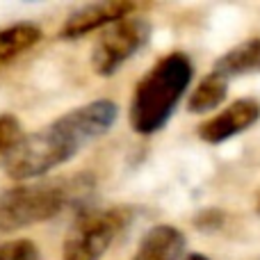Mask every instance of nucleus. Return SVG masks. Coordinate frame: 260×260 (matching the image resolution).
<instances>
[{
    "instance_id": "1",
    "label": "nucleus",
    "mask_w": 260,
    "mask_h": 260,
    "mask_svg": "<svg viewBox=\"0 0 260 260\" xmlns=\"http://www.w3.org/2000/svg\"><path fill=\"white\" fill-rule=\"evenodd\" d=\"M117 117V103L108 99L69 110L48 126L18 139L16 146L5 155V171L18 183L41 178L55 167L76 157L87 144L103 137L114 126Z\"/></svg>"
},
{
    "instance_id": "2",
    "label": "nucleus",
    "mask_w": 260,
    "mask_h": 260,
    "mask_svg": "<svg viewBox=\"0 0 260 260\" xmlns=\"http://www.w3.org/2000/svg\"><path fill=\"white\" fill-rule=\"evenodd\" d=\"M192 76L194 67L185 53H169L157 59L133 91L128 110L130 128L146 137L165 128L183 101Z\"/></svg>"
},
{
    "instance_id": "3",
    "label": "nucleus",
    "mask_w": 260,
    "mask_h": 260,
    "mask_svg": "<svg viewBox=\"0 0 260 260\" xmlns=\"http://www.w3.org/2000/svg\"><path fill=\"white\" fill-rule=\"evenodd\" d=\"M94 180L85 174L39 183H18L0 192V233H16L53 219L67 206L91 189Z\"/></svg>"
},
{
    "instance_id": "4",
    "label": "nucleus",
    "mask_w": 260,
    "mask_h": 260,
    "mask_svg": "<svg viewBox=\"0 0 260 260\" xmlns=\"http://www.w3.org/2000/svg\"><path fill=\"white\" fill-rule=\"evenodd\" d=\"M128 208H99L76 217L62 244V260H103L130 224Z\"/></svg>"
},
{
    "instance_id": "5",
    "label": "nucleus",
    "mask_w": 260,
    "mask_h": 260,
    "mask_svg": "<svg viewBox=\"0 0 260 260\" xmlns=\"http://www.w3.org/2000/svg\"><path fill=\"white\" fill-rule=\"evenodd\" d=\"M151 39V25L144 18L128 16L110 25L91 48V69L96 76L110 78L139 53Z\"/></svg>"
},
{
    "instance_id": "6",
    "label": "nucleus",
    "mask_w": 260,
    "mask_h": 260,
    "mask_svg": "<svg viewBox=\"0 0 260 260\" xmlns=\"http://www.w3.org/2000/svg\"><path fill=\"white\" fill-rule=\"evenodd\" d=\"M137 9V5L130 0H105V3H91L85 7L76 9L71 16L64 21L59 37L64 41L80 39V37L96 32L101 27H110L114 23L123 21V18L133 16V12Z\"/></svg>"
},
{
    "instance_id": "7",
    "label": "nucleus",
    "mask_w": 260,
    "mask_h": 260,
    "mask_svg": "<svg viewBox=\"0 0 260 260\" xmlns=\"http://www.w3.org/2000/svg\"><path fill=\"white\" fill-rule=\"evenodd\" d=\"M260 119V103L253 99L233 101L219 114L210 117L199 126V137L208 144H221L235 135L249 130Z\"/></svg>"
},
{
    "instance_id": "8",
    "label": "nucleus",
    "mask_w": 260,
    "mask_h": 260,
    "mask_svg": "<svg viewBox=\"0 0 260 260\" xmlns=\"http://www.w3.org/2000/svg\"><path fill=\"white\" fill-rule=\"evenodd\" d=\"M185 238L176 226L157 224L142 238L133 260H183Z\"/></svg>"
},
{
    "instance_id": "9",
    "label": "nucleus",
    "mask_w": 260,
    "mask_h": 260,
    "mask_svg": "<svg viewBox=\"0 0 260 260\" xmlns=\"http://www.w3.org/2000/svg\"><path fill=\"white\" fill-rule=\"evenodd\" d=\"M41 39H44V32L35 23H14V25L0 30V76L21 55L35 48Z\"/></svg>"
},
{
    "instance_id": "10",
    "label": "nucleus",
    "mask_w": 260,
    "mask_h": 260,
    "mask_svg": "<svg viewBox=\"0 0 260 260\" xmlns=\"http://www.w3.org/2000/svg\"><path fill=\"white\" fill-rule=\"evenodd\" d=\"M212 71L224 76L226 80L238 76H249V73H258L260 71V37L247 39L242 44L233 46L231 50H226L215 62Z\"/></svg>"
},
{
    "instance_id": "11",
    "label": "nucleus",
    "mask_w": 260,
    "mask_h": 260,
    "mask_svg": "<svg viewBox=\"0 0 260 260\" xmlns=\"http://www.w3.org/2000/svg\"><path fill=\"white\" fill-rule=\"evenodd\" d=\"M226 94H229V80L224 76H219V73L210 71L197 85V89L189 94L187 110L192 114H206L210 110L219 108L226 101Z\"/></svg>"
},
{
    "instance_id": "12",
    "label": "nucleus",
    "mask_w": 260,
    "mask_h": 260,
    "mask_svg": "<svg viewBox=\"0 0 260 260\" xmlns=\"http://www.w3.org/2000/svg\"><path fill=\"white\" fill-rule=\"evenodd\" d=\"M41 253L30 240H9L0 242V260H39Z\"/></svg>"
},
{
    "instance_id": "13",
    "label": "nucleus",
    "mask_w": 260,
    "mask_h": 260,
    "mask_svg": "<svg viewBox=\"0 0 260 260\" xmlns=\"http://www.w3.org/2000/svg\"><path fill=\"white\" fill-rule=\"evenodd\" d=\"M21 137V121L14 114H0V155H7Z\"/></svg>"
},
{
    "instance_id": "14",
    "label": "nucleus",
    "mask_w": 260,
    "mask_h": 260,
    "mask_svg": "<svg viewBox=\"0 0 260 260\" xmlns=\"http://www.w3.org/2000/svg\"><path fill=\"white\" fill-rule=\"evenodd\" d=\"M183 260H210L208 256H203V253H189L187 258H183Z\"/></svg>"
},
{
    "instance_id": "15",
    "label": "nucleus",
    "mask_w": 260,
    "mask_h": 260,
    "mask_svg": "<svg viewBox=\"0 0 260 260\" xmlns=\"http://www.w3.org/2000/svg\"><path fill=\"white\" fill-rule=\"evenodd\" d=\"M256 212L260 215V192H258V199H256Z\"/></svg>"
}]
</instances>
